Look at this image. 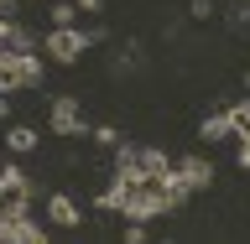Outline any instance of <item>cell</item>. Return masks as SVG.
I'll list each match as a JSON object with an SVG mask.
<instances>
[{
    "mask_svg": "<svg viewBox=\"0 0 250 244\" xmlns=\"http://www.w3.org/2000/svg\"><path fill=\"white\" fill-rule=\"evenodd\" d=\"M177 203H183V187L172 182V171H120L115 187L99 198V208H109L120 218H156Z\"/></svg>",
    "mask_w": 250,
    "mask_h": 244,
    "instance_id": "6da1fadb",
    "label": "cell"
},
{
    "mask_svg": "<svg viewBox=\"0 0 250 244\" xmlns=\"http://www.w3.org/2000/svg\"><path fill=\"white\" fill-rule=\"evenodd\" d=\"M37 78H42V62H37V52H11V47H0V94L31 89Z\"/></svg>",
    "mask_w": 250,
    "mask_h": 244,
    "instance_id": "7a4b0ae2",
    "label": "cell"
},
{
    "mask_svg": "<svg viewBox=\"0 0 250 244\" xmlns=\"http://www.w3.org/2000/svg\"><path fill=\"white\" fill-rule=\"evenodd\" d=\"M31 208V182L21 167H0V218H21Z\"/></svg>",
    "mask_w": 250,
    "mask_h": 244,
    "instance_id": "3957f363",
    "label": "cell"
},
{
    "mask_svg": "<svg viewBox=\"0 0 250 244\" xmlns=\"http://www.w3.org/2000/svg\"><path fill=\"white\" fill-rule=\"evenodd\" d=\"M89 47H94L89 31H78V26H52V31H47V42H42V52H47L52 62H62V68H68V62H78Z\"/></svg>",
    "mask_w": 250,
    "mask_h": 244,
    "instance_id": "277c9868",
    "label": "cell"
},
{
    "mask_svg": "<svg viewBox=\"0 0 250 244\" xmlns=\"http://www.w3.org/2000/svg\"><path fill=\"white\" fill-rule=\"evenodd\" d=\"M47 125H52V135H89V120H83V109H78L73 94H58L52 109H47Z\"/></svg>",
    "mask_w": 250,
    "mask_h": 244,
    "instance_id": "5b68a950",
    "label": "cell"
},
{
    "mask_svg": "<svg viewBox=\"0 0 250 244\" xmlns=\"http://www.w3.org/2000/svg\"><path fill=\"white\" fill-rule=\"evenodd\" d=\"M172 182L183 187V192H198V187L214 182V167H208L203 156H188V161H177V167H172Z\"/></svg>",
    "mask_w": 250,
    "mask_h": 244,
    "instance_id": "8992f818",
    "label": "cell"
},
{
    "mask_svg": "<svg viewBox=\"0 0 250 244\" xmlns=\"http://www.w3.org/2000/svg\"><path fill=\"white\" fill-rule=\"evenodd\" d=\"M47 218H52L58 229H78V224H83V213H78V203L68 198V192H52V198H47Z\"/></svg>",
    "mask_w": 250,
    "mask_h": 244,
    "instance_id": "52a82bcc",
    "label": "cell"
},
{
    "mask_svg": "<svg viewBox=\"0 0 250 244\" xmlns=\"http://www.w3.org/2000/svg\"><path fill=\"white\" fill-rule=\"evenodd\" d=\"M37 239H42V229L26 224V213L21 218H0V244H37Z\"/></svg>",
    "mask_w": 250,
    "mask_h": 244,
    "instance_id": "ba28073f",
    "label": "cell"
},
{
    "mask_svg": "<svg viewBox=\"0 0 250 244\" xmlns=\"http://www.w3.org/2000/svg\"><path fill=\"white\" fill-rule=\"evenodd\" d=\"M5 151H16V156L37 151V130H31V125H11V130H5Z\"/></svg>",
    "mask_w": 250,
    "mask_h": 244,
    "instance_id": "9c48e42d",
    "label": "cell"
},
{
    "mask_svg": "<svg viewBox=\"0 0 250 244\" xmlns=\"http://www.w3.org/2000/svg\"><path fill=\"white\" fill-rule=\"evenodd\" d=\"M198 135H203V140H229V114H203Z\"/></svg>",
    "mask_w": 250,
    "mask_h": 244,
    "instance_id": "30bf717a",
    "label": "cell"
},
{
    "mask_svg": "<svg viewBox=\"0 0 250 244\" xmlns=\"http://www.w3.org/2000/svg\"><path fill=\"white\" fill-rule=\"evenodd\" d=\"M78 5H68V0H52V26H73Z\"/></svg>",
    "mask_w": 250,
    "mask_h": 244,
    "instance_id": "8fae6325",
    "label": "cell"
},
{
    "mask_svg": "<svg viewBox=\"0 0 250 244\" xmlns=\"http://www.w3.org/2000/svg\"><path fill=\"white\" fill-rule=\"evenodd\" d=\"M214 0H188V16H193V21H214Z\"/></svg>",
    "mask_w": 250,
    "mask_h": 244,
    "instance_id": "7c38bea8",
    "label": "cell"
},
{
    "mask_svg": "<svg viewBox=\"0 0 250 244\" xmlns=\"http://www.w3.org/2000/svg\"><path fill=\"white\" fill-rule=\"evenodd\" d=\"M89 135L99 140V146H120V130H115V125H94Z\"/></svg>",
    "mask_w": 250,
    "mask_h": 244,
    "instance_id": "4fadbf2b",
    "label": "cell"
},
{
    "mask_svg": "<svg viewBox=\"0 0 250 244\" xmlns=\"http://www.w3.org/2000/svg\"><path fill=\"white\" fill-rule=\"evenodd\" d=\"M234 140H240V167L250 171V125H245V130H234Z\"/></svg>",
    "mask_w": 250,
    "mask_h": 244,
    "instance_id": "5bb4252c",
    "label": "cell"
},
{
    "mask_svg": "<svg viewBox=\"0 0 250 244\" xmlns=\"http://www.w3.org/2000/svg\"><path fill=\"white\" fill-rule=\"evenodd\" d=\"M73 5H78V11H89V16H99V11H104V0H73Z\"/></svg>",
    "mask_w": 250,
    "mask_h": 244,
    "instance_id": "9a60e30c",
    "label": "cell"
},
{
    "mask_svg": "<svg viewBox=\"0 0 250 244\" xmlns=\"http://www.w3.org/2000/svg\"><path fill=\"white\" fill-rule=\"evenodd\" d=\"M5 114H11V94H0V120H5Z\"/></svg>",
    "mask_w": 250,
    "mask_h": 244,
    "instance_id": "2e32d148",
    "label": "cell"
},
{
    "mask_svg": "<svg viewBox=\"0 0 250 244\" xmlns=\"http://www.w3.org/2000/svg\"><path fill=\"white\" fill-rule=\"evenodd\" d=\"M0 11H16V0H0Z\"/></svg>",
    "mask_w": 250,
    "mask_h": 244,
    "instance_id": "e0dca14e",
    "label": "cell"
}]
</instances>
